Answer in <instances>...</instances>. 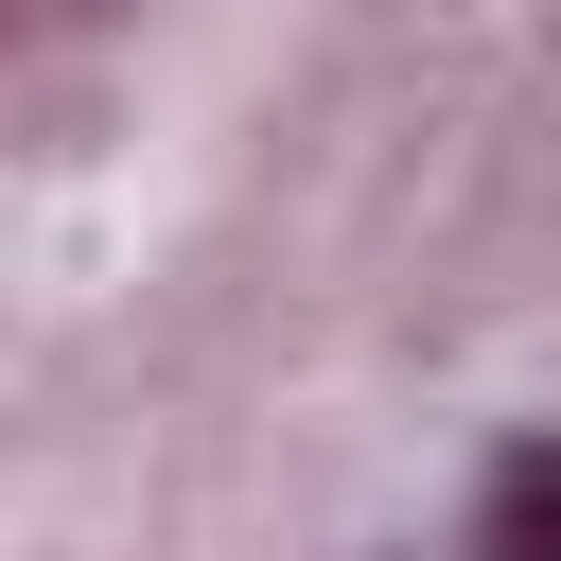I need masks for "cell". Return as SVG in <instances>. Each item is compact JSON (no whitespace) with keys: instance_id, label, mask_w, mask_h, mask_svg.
<instances>
[{"instance_id":"1","label":"cell","mask_w":561,"mask_h":561,"mask_svg":"<svg viewBox=\"0 0 561 561\" xmlns=\"http://www.w3.org/2000/svg\"><path fill=\"white\" fill-rule=\"evenodd\" d=\"M473 561H561V421L491 456V491H473Z\"/></svg>"}]
</instances>
